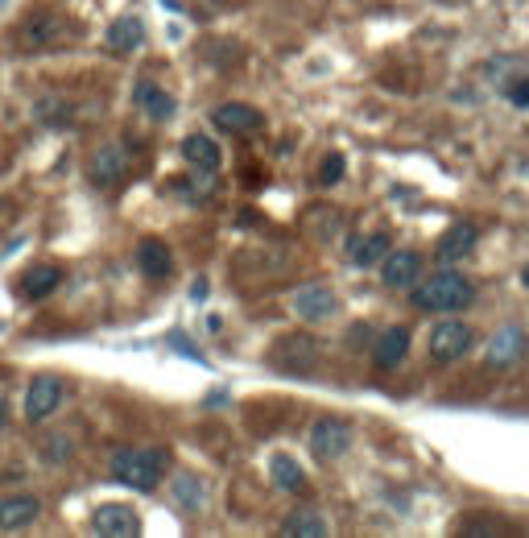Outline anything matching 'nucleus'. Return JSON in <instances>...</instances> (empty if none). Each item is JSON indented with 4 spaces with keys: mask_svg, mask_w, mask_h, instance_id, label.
<instances>
[{
    "mask_svg": "<svg viewBox=\"0 0 529 538\" xmlns=\"http://www.w3.org/2000/svg\"><path fill=\"white\" fill-rule=\"evenodd\" d=\"M472 282L463 274L443 265L439 274H431L426 282H413V306L418 311H463L472 303Z\"/></svg>",
    "mask_w": 529,
    "mask_h": 538,
    "instance_id": "obj_1",
    "label": "nucleus"
},
{
    "mask_svg": "<svg viewBox=\"0 0 529 538\" xmlns=\"http://www.w3.org/2000/svg\"><path fill=\"white\" fill-rule=\"evenodd\" d=\"M166 468V451L162 448H125L112 456V476L137 493H153L158 481H162Z\"/></svg>",
    "mask_w": 529,
    "mask_h": 538,
    "instance_id": "obj_2",
    "label": "nucleus"
},
{
    "mask_svg": "<svg viewBox=\"0 0 529 538\" xmlns=\"http://www.w3.org/2000/svg\"><path fill=\"white\" fill-rule=\"evenodd\" d=\"M351 448V427L343 419H319L310 427V451L319 460H340Z\"/></svg>",
    "mask_w": 529,
    "mask_h": 538,
    "instance_id": "obj_3",
    "label": "nucleus"
},
{
    "mask_svg": "<svg viewBox=\"0 0 529 538\" xmlns=\"http://www.w3.org/2000/svg\"><path fill=\"white\" fill-rule=\"evenodd\" d=\"M467 348H472V327H467V323L443 319L439 327L431 332V357L439 360V365H447V360H459Z\"/></svg>",
    "mask_w": 529,
    "mask_h": 538,
    "instance_id": "obj_4",
    "label": "nucleus"
},
{
    "mask_svg": "<svg viewBox=\"0 0 529 538\" xmlns=\"http://www.w3.org/2000/svg\"><path fill=\"white\" fill-rule=\"evenodd\" d=\"M91 530H96V534H108V538H128L141 530V513H137L133 505L108 502L91 513Z\"/></svg>",
    "mask_w": 529,
    "mask_h": 538,
    "instance_id": "obj_5",
    "label": "nucleus"
},
{
    "mask_svg": "<svg viewBox=\"0 0 529 538\" xmlns=\"http://www.w3.org/2000/svg\"><path fill=\"white\" fill-rule=\"evenodd\" d=\"M63 381L58 377H34V386H29V394H25V419L29 422H42V419H50V414L63 406Z\"/></svg>",
    "mask_w": 529,
    "mask_h": 538,
    "instance_id": "obj_6",
    "label": "nucleus"
},
{
    "mask_svg": "<svg viewBox=\"0 0 529 538\" xmlns=\"http://www.w3.org/2000/svg\"><path fill=\"white\" fill-rule=\"evenodd\" d=\"M211 120H216V129H224V133H232V137H252L265 129V117H260L252 104H219L216 112H211Z\"/></svg>",
    "mask_w": 529,
    "mask_h": 538,
    "instance_id": "obj_7",
    "label": "nucleus"
},
{
    "mask_svg": "<svg viewBox=\"0 0 529 538\" xmlns=\"http://www.w3.org/2000/svg\"><path fill=\"white\" fill-rule=\"evenodd\" d=\"M66 34V26L50 13H37V17H25L17 29V46L21 50H46V46H55L58 37Z\"/></svg>",
    "mask_w": 529,
    "mask_h": 538,
    "instance_id": "obj_8",
    "label": "nucleus"
},
{
    "mask_svg": "<svg viewBox=\"0 0 529 538\" xmlns=\"http://www.w3.org/2000/svg\"><path fill=\"white\" fill-rule=\"evenodd\" d=\"M521 352H525V332H521L517 323H504L501 332L488 340L484 360L493 368H509V365H517V360H521Z\"/></svg>",
    "mask_w": 529,
    "mask_h": 538,
    "instance_id": "obj_9",
    "label": "nucleus"
},
{
    "mask_svg": "<svg viewBox=\"0 0 529 538\" xmlns=\"http://www.w3.org/2000/svg\"><path fill=\"white\" fill-rule=\"evenodd\" d=\"M422 274V257L413 249H397V253H385V261H381V278H385V286L393 290H405L413 286Z\"/></svg>",
    "mask_w": 529,
    "mask_h": 538,
    "instance_id": "obj_10",
    "label": "nucleus"
},
{
    "mask_svg": "<svg viewBox=\"0 0 529 538\" xmlns=\"http://www.w3.org/2000/svg\"><path fill=\"white\" fill-rule=\"evenodd\" d=\"M472 249H475V224L459 220V224H451L447 233L439 236V244H434V257H439V265H455V261H463Z\"/></svg>",
    "mask_w": 529,
    "mask_h": 538,
    "instance_id": "obj_11",
    "label": "nucleus"
},
{
    "mask_svg": "<svg viewBox=\"0 0 529 538\" xmlns=\"http://www.w3.org/2000/svg\"><path fill=\"white\" fill-rule=\"evenodd\" d=\"M133 104L141 108L149 120H170V117H174V108H178L170 91L158 88V83H149V79H141V83L133 88Z\"/></svg>",
    "mask_w": 529,
    "mask_h": 538,
    "instance_id": "obj_12",
    "label": "nucleus"
},
{
    "mask_svg": "<svg viewBox=\"0 0 529 538\" xmlns=\"http://www.w3.org/2000/svg\"><path fill=\"white\" fill-rule=\"evenodd\" d=\"M294 311H298V319L319 323V319H327V315L335 311V295L327 286H319V282H310V286H302L294 295Z\"/></svg>",
    "mask_w": 529,
    "mask_h": 538,
    "instance_id": "obj_13",
    "label": "nucleus"
},
{
    "mask_svg": "<svg viewBox=\"0 0 529 538\" xmlns=\"http://www.w3.org/2000/svg\"><path fill=\"white\" fill-rule=\"evenodd\" d=\"M137 265H141L145 278H170L174 257H170V249H166V241H158V236H145V241L137 244Z\"/></svg>",
    "mask_w": 529,
    "mask_h": 538,
    "instance_id": "obj_14",
    "label": "nucleus"
},
{
    "mask_svg": "<svg viewBox=\"0 0 529 538\" xmlns=\"http://www.w3.org/2000/svg\"><path fill=\"white\" fill-rule=\"evenodd\" d=\"M42 518V502L37 497H5L0 502V530H25Z\"/></svg>",
    "mask_w": 529,
    "mask_h": 538,
    "instance_id": "obj_15",
    "label": "nucleus"
},
{
    "mask_svg": "<svg viewBox=\"0 0 529 538\" xmlns=\"http://www.w3.org/2000/svg\"><path fill=\"white\" fill-rule=\"evenodd\" d=\"M182 158L195 166V171H203V174H216L219 171V145L211 141V137H203V133H190L187 141H182Z\"/></svg>",
    "mask_w": 529,
    "mask_h": 538,
    "instance_id": "obj_16",
    "label": "nucleus"
},
{
    "mask_svg": "<svg viewBox=\"0 0 529 538\" xmlns=\"http://www.w3.org/2000/svg\"><path fill=\"white\" fill-rule=\"evenodd\" d=\"M125 166H128L125 150H117V145H104V150H96V158H91V182H99V187H112V182H120Z\"/></svg>",
    "mask_w": 529,
    "mask_h": 538,
    "instance_id": "obj_17",
    "label": "nucleus"
},
{
    "mask_svg": "<svg viewBox=\"0 0 529 538\" xmlns=\"http://www.w3.org/2000/svg\"><path fill=\"white\" fill-rule=\"evenodd\" d=\"M385 253H389V236L385 233H368V236H351L348 241V261L351 265H360V269L377 265Z\"/></svg>",
    "mask_w": 529,
    "mask_h": 538,
    "instance_id": "obj_18",
    "label": "nucleus"
},
{
    "mask_svg": "<svg viewBox=\"0 0 529 538\" xmlns=\"http://www.w3.org/2000/svg\"><path fill=\"white\" fill-rule=\"evenodd\" d=\"M141 42H145V21L141 17H120L108 26V50L133 54Z\"/></svg>",
    "mask_w": 529,
    "mask_h": 538,
    "instance_id": "obj_19",
    "label": "nucleus"
},
{
    "mask_svg": "<svg viewBox=\"0 0 529 538\" xmlns=\"http://www.w3.org/2000/svg\"><path fill=\"white\" fill-rule=\"evenodd\" d=\"M55 286H63V269L58 265H34L21 274V295L25 298H46Z\"/></svg>",
    "mask_w": 529,
    "mask_h": 538,
    "instance_id": "obj_20",
    "label": "nucleus"
},
{
    "mask_svg": "<svg viewBox=\"0 0 529 538\" xmlns=\"http://www.w3.org/2000/svg\"><path fill=\"white\" fill-rule=\"evenodd\" d=\"M372 352H377L381 368H397L405 360V352H410V332H405V327H389V332H381V340Z\"/></svg>",
    "mask_w": 529,
    "mask_h": 538,
    "instance_id": "obj_21",
    "label": "nucleus"
},
{
    "mask_svg": "<svg viewBox=\"0 0 529 538\" xmlns=\"http://www.w3.org/2000/svg\"><path fill=\"white\" fill-rule=\"evenodd\" d=\"M270 476H273L278 489H286V493H298V489L306 484V472L298 468V460H290V456H273L270 460Z\"/></svg>",
    "mask_w": 529,
    "mask_h": 538,
    "instance_id": "obj_22",
    "label": "nucleus"
},
{
    "mask_svg": "<svg viewBox=\"0 0 529 538\" xmlns=\"http://www.w3.org/2000/svg\"><path fill=\"white\" fill-rule=\"evenodd\" d=\"M281 530H286V534H298V538H323L327 522L319 518V513H290V518L281 522Z\"/></svg>",
    "mask_w": 529,
    "mask_h": 538,
    "instance_id": "obj_23",
    "label": "nucleus"
},
{
    "mask_svg": "<svg viewBox=\"0 0 529 538\" xmlns=\"http://www.w3.org/2000/svg\"><path fill=\"white\" fill-rule=\"evenodd\" d=\"M174 497H178V505L182 510H198V505H203V481H195V476H187L182 472L178 481H174Z\"/></svg>",
    "mask_w": 529,
    "mask_h": 538,
    "instance_id": "obj_24",
    "label": "nucleus"
},
{
    "mask_svg": "<svg viewBox=\"0 0 529 538\" xmlns=\"http://www.w3.org/2000/svg\"><path fill=\"white\" fill-rule=\"evenodd\" d=\"M340 179H343V153H327L323 171H319V182H323V187H331V182H340Z\"/></svg>",
    "mask_w": 529,
    "mask_h": 538,
    "instance_id": "obj_25",
    "label": "nucleus"
},
{
    "mask_svg": "<svg viewBox=\"0 0 529 538\" xmlns=\"http://www.w3.org/2000/svg\"><path fill=\"white\" fill-rule=\"evenodd\" d=\"M46 460H50V464H63V460H71V440H66V435L46 440Z\"/></svg>",
    "mask_w": 529,
    "mask_h": 538,
    "instance_id": "obj_26",
    "label": "nucleus"
},
{
    "mask_svg": "<svg viewBox=\"0 0 529 538\" xmlns=\"http://www.w3.org/2000/svg\"><path fill=\"white\" fill-rule=\"evenodd\" d=\"M504 96H509V104H513V108H529V79L513 83V88L504 91Z\"/></svg>",
    "mask_w": 529,
    "mask_h": 538,
    "instance_id": "obj_27",
    "label": "nucleus"
},
{
    "mask_svg": "<svg viewBox=\"0 0 529 538\" xmlns=\"http://www.w3.org/2000/svg\"><path fill=\"white\" fill-rule=\"evenodd\" d=\"M9 427V406H5V398H0V430Z\"/></svg>",
    "mask_w": 529,
    "mask_h": 538,
    "instance_id": "obj_28",
    "label": "nucleus"
},
{
    "mask_svg": "<svg viewBox=\"0 0 529 538\" xmlns=\"http://www.w3.org/2000/svg\"><path fill=\"white\" fill-rule=\"evenodd\" d=\"M525 286H529V265H525Z\"/></svg>",
    "mask_w": 529,
    "mask_h": 538,
    "instance_id": "obj_29",
    "label": "nucleus"
}]
</instances>
